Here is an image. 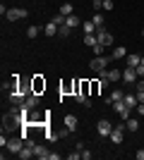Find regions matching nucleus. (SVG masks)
<instances>
[{
	"label": "nucleus",
	"instance_id": "1",
	"mask_svg": "<svg viewBox=\"0 0 144 160\" xmlns=\"http://www.w3.org/2000/svg\"><path fill=\"white\" fill-rule=\"evenodd\" d=\"M24 146H27V141L22 139V136H17V139H7V146H5V148L10 151V153H14V155H17V153H19V151H22Z\"/></svg>",
	"mask_w": 144,
	"mask_h": 160
},
{
	"label": "nucleus",
	"instance_id": "2",
	"mask_svg": "<svg viewBox=\"0 0 144 160\" xmlns=\"http://www.w3.org/2000/svg\"><path fill=\"white\" fill-rule=\"evenodd\" d=\"M91 72H106V67H108V58H103V55H96L94 60L89 62Z\"/></svg>",
	"mask_w": 144,
	"mask_h": 160
},
{
	"label": "nucleus",
	"instance_id": "3",
	"mask_svg": "<svg viewBox=\"0 0 144 160\" xmlns=\"http://www.w3.org/2000/svg\"><path fill=\"white\" fill-rule=\"evenodd\" d=\"M113 108H115V112L120 115V120H123V122H127V120H130L132 108H127V105L123 103V100H115V103H113Z\"/></svg>",
	"mask_w": 144,
	"mask_h": 160
},
{
	"label": "nucleus",
	"instance_id": "4",
	"mask_svg": "<svg viewBox=\"0 0 144 160\" xmlns=\"http://www.w3.org/2000/svg\"><path fill=\"white\" fill-rule=\"evenodd\" d=\"M31 91H34V93H39V96L46 91V79H43L41 74H34V77H31Z\"/></svg>",
	"mask_w": 144,
	"mask_h": 160
},
{
	"label": "nucleus",
	"instance_id": "5",
	"mask_svg": "<svg viewBox=\"0 0 144 160\" xmlns=\"http://www.w3.org/2000/svg\"><path fill=\"white\" fill-rule=\"evenodd\" d=\"M10 22H17V19H27V10L24 7H12V10H7V14H5Z\"/></svg>",
	"mask_w": 144,
	"mask_h": 160
},
{
	"label": "nucleus",
	"instance_id": "6",
	"mask_svg": "<svg viewBox=\"0 0 144 160\" xmlns=\"http://www.w3.org/2000/svg\"><path fill=\"white\" fill-rule=\"evenodd\" d=\"M96 38H99V43H101V46H113V33L110 31H106V29H99V31H96Z\"/></svg>",
	"mask_w": 144,
	"mask_h": 160
},
{
	"label": "nucleus",
	"instance_id": "7",
	"mask_svg": "<svg viewBox=\"0 0 144 160\" xmlns=\"http://www.w3.org/2000/svg\"><path fill=\"white\" fill-rule=\"evenodd\" d=\"M96 132H99V136H110V132H113V124H110L108 120H101L99 124H96Z\"/></svg>",
	"mask_w": 144,
	"mask_h": 160
},
{
	"label": "nucleus",
	"instance_id": "8",
	"mask_svg": "<svg viewBox=\"0 0 144 160\" xmlns=\"http://www.w3.org/2000/svg\"><path fill=\"white\" fill-rule=\"evenodd\" d=\"M123 81L125 84H135V81H137V69H135V67H125L123 69Z\"/></svg>",
	"mask_w": 144,
	"mask_h": 160
},
{
	"label": "nucleus",
	"instance_id": "9",
	"mask_svg": "<svg viewBox=\"0 0 144 160\" xmlns=\"http://www.w3.org/2000/svg\"><path fill=\"white\" fill-rule=\"evenodd\" d=\"M48 155H51V151H48L46 146H41V143H36V146H34V158H39V160H48Z\"/></svg>",
	"mask_w": 144,
	"mask_h": 160
},
{
	"label": "nucleus",
	"instance_id": "10",
	"mask_svg": "<svg viewBox=\"0 0 144 160\" xmlns=\"http://www.w3.org/2000/svg\"><path fill=\"white\" fill-rule=\"evenodd\" d=\"M62 122H65V127H67L70 132H75V129H77V124H79L77 115H65V117H62Z\"/></svg>",
	"mask_w": 144,
	"mask_h": 160
},
{
	"label": "nucleus",
	"instance_id": "11",
	"mask_svg": "<svg viewBox=\"0 0 144 160\" xmlns=\"http://www.w3.org/2000/svg\"><path fill=\"white\" fill-rule=\"evenodd\" d=\"M123 103H125V105H127V108H132V110H135V108L139 105V100H137V93H135V96H132V93H125Z\"/></svg>",
	"mask_w": 144,
	"mask_h": 160
},
{
	"label": "nucleus",
	"instance_id": "12",
	"mask_svg": "<svg viewBox=\"0 0 144 160\" xmlns=\"http://www.w3.org/2000/svg\"><path fill=\"white\" fill-rule=\"evenodd\" d=\"M39 100H41V98H39V93H29L27 100H24V105H29L31 110H36V108H39Z\"/></svg>",
	"mask_w": 144,
	"mask_h": 160
},
{
	"label": "nucleus",
	"instance_id": "13",
	"mask_svg": "<svg viewBox=\"0 0 144 160\" xmlns=\"http://www.w3.org/2000/svg\"><path fill=\"white\" fill-rule=\"evenodd\" d=\"M139 62H142V58H139V55H127V58H125V67H135V69H137Z\"/></svg>",
	"mask_w": 144,
	"mask_h": 160
},
{
	"label": "nucleus",
	"instance_id": "14",
	"mask_svg": "<svg viewBox=\"0 0 144 160\" xmlns=\"http://www.w3.org/2000/svg\"><path fill=\"white\" fill-rule=\"evenodd\" d=\"M17 158H19V160H29V158H34V148H31V146H24L19 153H17Z\"/></svg>",
	"mask_w": 144,
	"mask_h": 160
},
{
	"label": "nucleus",
	"instance_id": "15",
	"mask_svg": "<svg viewBox=\"0 0 144 160\" xmlns=\"http://www.w3.org/2000/svg\"><path fill=\"white\" fill-rule=\"evenodd\" d=\"M106 77H108V81H120L123 79V72L120 69H106Z\"/></svg>",
	"mask_w": 144,
	"mask_h": 160
},
{
	"label": "nucleus",
	"instance_id": "16",
	"mask_svg": "<svg viewBox=\"0 0 144 160\" xmlns=\"http://www.w3.org/2000/svg\"><path fill=\"white\" fill-rule=\"evenodd\" d=\"M58 24H53V22H48L46 27H43V33H46V36H58Z\"/></svg>",
	"mask_w": 144,
	"mask_h": 160
},
{
	"label": "nucleus",
	"instance_id": "17",
	"mask_svg": "<svg viewBox=\"0 0 144 160\" xmlns=\"http://www.w3.org/2000/svg\"><path fill=\"white\" fill-rule=\"evenodd\" d=\"M82 29H84V33H96V31H99V27H96V24H94V22H82Z\"/></svg>",
	"mask_w": 144,
	"mask_h": 160
},
{
	"label": "nucleus",
	"instance_id": "18",
	"mask_svg": "<svg viewBox=\"0 0 144 160\" xmlns=\"http://www.w3.org/2000/svg\"><path fill=\"white\" fill-rule=\"evenodd\" d=\"M60 14H62V17H70V14H75V7H72V2H62Z\"/></svg>",
	"mask_w": 144,
	"mask_h": 160
},
{
	"label": "nucleus",
	"instance_id": "19",
	"mask_svg": "<svg viewBox=\"0 0 144 160\" xmlns=\"http://www.w3.org/2000/svg\"><path fill=\"white\" fill-rule=\"evenodd\" d=\"M65 24H67V27H72V29H77V27H79V24H82V19H79L77 14H70L67 19H65Z\"/></svg>",
	"mask_w": 144,
	"mask_h": 160
},
{
	"label": "nucleus",
	"instance_id": "20",
	"mask_svg": "<svg viewBox=\"0 0 144 160\" xmlns=\"http://www.w3.org/2000/svg\"><path fill=\"white\" fill-rule=\"evenodd\" d=\"M96 43H99V38H96V33H84V46L94 48Z\"/></svg>",
	"mask_w": 144,
	"mask_h": 160
},
{
	"label": "nucleus",
	"instance_id": "21",
	"mask_svg": "<svg viewBox=\"0 0 144 160\" xmlns=\"http://www.w3.org/2000/svg\"><path fill=\"white\" fill-rule=\"evenodd\" d=\"M123 58H127V50L120 46V48H115V50H113V60H123Z\"/></svg>",
	"mask_w": 144,
	"mask_h": 160
},
{
	"label": "nucleus",
	"instance_id": "22",
	"mask_svg": "<svg viewBox=\"0 0 144 160\" xmlns=\"http://www.w3.org/2000/svg\"><path fill=\"white\" fill-rule=\"evenodd\" d=\"M70 33H72V27H67V24H62V27L58 29V36H62V38H67Z\"/></svg>",
	"mask_w": 144,
	"mask_h": 160
},
{
	"label": "nucleus",
	"instance_id": "23",
	"mask_svg": "<svg viewBox=\"0 0 144 160\" xmlns=\"http://www.w3.org/2000/svg\"><path fill=\"white\" fill-rule=\"evenodd\" d=\"M125 124H127V132H139V122L137 120H132V117H130Z\"/></svg>",
	"mask_w": 144,
	"mask_h": 160
},
{
	"label": "nucleus",
	"instance_id": "24",
	"mask_svg": "<svg viewBox=\"0 0 144 160\" xmlns=\"http://www.w3.org/2000/svg\"><path fill=\"white\" fill-rule=\"evenodd\" d=\"M123 98H125L123 91H113V93L108 96V103H115V100H123Z\"/></svg>",
	"mask_w": 144,
	"mask_h": 160
},
{
	"label": "nucleus",
	"instance_id": "25",
	"mask_svg": "<svg viewBox=\"0 0 144 160\" xmlns=\"http://www.w3.org/2000/svg\"><path fill=\"white\" fill-rule=\"evenodd\" d=\"M65 19H67V17H62V14L58 12V14H55V17H51V19H48V22H53V24H58V27H62V24H65Z\"/></svg>",
	"mask_w": 144,
	"mask_h": 160
},
{
	"label": "nucleus",
	"instance_id": "26",
	"mask_svg": "<svg viewBox=\"0 0 144 160\" xmlns=\"http://www.w3.org/2000/svg\"><path fill=\"white\" fill-rule=\"evenodd\" d=\"M101 81H99V79H94V81H91V96H99V91H101Z\"/></svg>",
	"mask_w": 144,
	"mask_h": 160
},
{
	"label": "nucleus",
	"instance_id": "27",
	"mask_svg": "<svg viewBox=\"0 0 144 160\" xmlns=\"http://www.w3.org/2000/svg\"><path fill=\"white\" fill-rule=\"evenodd\" d=\"M46 139H48V141H58V139H60V134H55L53 129L46 127Z\"/></svg>",
	"mask_w": 144,
	"mask_h": 160
},
{
	"label": "nucleus",
	"instance_id": "28",
	"mask_svg": "<svg viewBox=\"0 0 144 160\" xmlns=\"http://www.w3.org/2000/svg\"><path fill=\"white\" fill-rule=\"evenodd\" d=\"M39 33H41V27H29L27 36H29V38H36V36H39Z\"/></svg>",
	"mask_w": 144,
	"mask_h": 160
},
{
	"label": "nucleus",
	"instance_id": "29",
	"mask_svg": "<svg viewBox=\"0 0 144 160\" xmlns=\"http://www.w3.org/2000/svg\"><path fill=\"white\" fill-rule=\"evenodd\" d=\"M91 22H94V24H96V27H99V29H103V17H101V14H99V12H96L94 17H91Z\"/></svg>",
	"mask_w": 144,
	"mask_h": 160
},
{
	"label": "nucleus",
	"instance_id": "30",
	"mask_svg": "<svg viewBox=\"0 0 144 160\" xmlns=\"http://www.w3.org/2000/svg\"><path fill=\"white\" fill-rule=\"evenodd\" d=\"M103 48H106V46H101V43H96V46H94V55H103Z\"/></svg>",
	"mask_w": 144,
	"mask_h": 160
},
{
	"label": "nucleus",
	"instance_id": "31",
	"mask_svg": "<svg viewBox=\"0 0 144 160\" xmlns=\"http://www.w3.org/2000/svg\"><path fill=\"white\" fill-rule=\"evenodd\" d=\"M91 5H94V10H96V12H99V10H101V7H103V0H91Z\"/></svg>",
	"mask_w": 144,
	"mask_h": 160
},
{
	"label": "nucleus",
	"instance_id": "32",
	"mask_svg": "<svg viewBox=\"0 0 144 160\" xmlns=\"http://www.w3.org/2000/svg\"><path fill=\"white\" fill-rule=\"evenodd\" d=\"M103 10H108V12H110V10H113V0H103Z\"/></svg>",
	"mask_w": 144,
	"mask_h": 160
},
{
	"label": "nucleus",
	"instance_id": "33",
	"mask_svg": "<svg viewBox=\"0 0 144 160\" xmlns=\"http://www.w3.org/2000/svg\"><path fill=\"white\" fill-rule=\"evenodd\" d=\"M135 86H137V91H144V79H139V81H135Z\"/></svg>",
	"mask_w": 144,
	"mask_h": 160
},
{
	"label": "nucleus",
	"instance_id": "34",
	"mask_svg": "<svg viewBox=\"0 0 144 160\" xmlns=\"http://www.w3.org/2000/svg\"><path fill=\"white\" fill-rule=\"evenodd\" d=\"M137 77H144V65H139V67H137Z\"/></svg>",
	"mask_w": 144,
	"mask_h": 160
},
{
	"label": "nucleus",
	"instance_id": "35",
	"mask_svg": "<svg viewBox=\"0 0 144 160\" xmlns=\"http://www.w3.org/2000/svg\"><path fill=\"white\" fill-rule=\"evenodd\" d=\"M137 100H139V103H144V91H137Z\"/></svg>",
	"mask_w": 144,
	"mask_h": 160
},
{
	"label": "nucleus",
	"instance_id": "36",
	"mask_svg": "<svg viewBox=\"0 0 144 160\" xmlns=\"http://www.w3.org/2000/svg\"><path fill=\"white\" fill-rule=\"evenodd\" d=\"M135 155H137V160H144V151H137Z\"/></svg>",
	"mask_w": 144,
	"mask_h": 160
},
{
	"label": "nucleus",
	"instance_id": "37",
	"mask_svg": "<svg viewBox=\"0 0 144 160\" xmlns=\"http://www.w3.org/2000/svg\"><path fill=\"white\" fill-rule=\"evenodd\" d=\"M137 110H139V115H144V103H139V105H137Z\"/></svg>",
	"mask_w": 144,
	"mask_h": 160
},
{
	"label": "nucleus",
	"instance_id": "38",
	"mask_svg": "<svg viewBox=\"0 0 144 160\" xmlns=\"http://www.w3.org/2000/svg\"><path fill=\"white\" fill-rule=\"evenodd\" d=\"M142 36H144V29H142Z\"/></svg>",
	"mask_w": 144,
	"mask_h": 160
}]
</instances>
